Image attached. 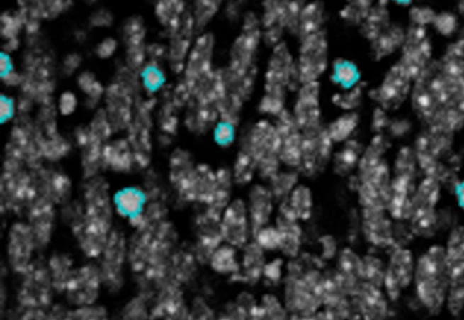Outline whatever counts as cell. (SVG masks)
Masks as SVG:
<instances>
[{
  "instance_id": "cell-8",
  "label": "cell",
  "mask_w": 464,
  "mask_h": 320,
  "mask_svg": "<svg viewBox=\"0 0 464 320\" xmlns=\"http://www.w3.org/2000/svg\"><path fill=\"white\" fill-rule=\"evenodd\" d=\"M349 156H352V158H354V156H356V154H354V153L349 152L347 153V158H349ZM343 159H345L346 163H347V165H353V163L356 162L354 160H346L345 153H344ZM354 159H356V158H354Z\"/></svg>"
},
{
  "instance_id": "cell-6",
  "label": "cell",
  "mask_w": 464,
  "mask_h": 320,
  "mask_svg": "<svg viewBox=\"0 0 464 320\" xmlns=\"http://www.w3.org/2000/svg\"><path fill=\"white\" fill-rule=\"evenodd\" d=\"M453 20L448 16H442L436 20V27L442 33H449L453 29Z\"/></svg>"
},
{
  "instance_id": "cell-5",
  "label": "cell",
  "mask_w": 464,
  "mask_h": 320,
  "mask_svg": "<svg viewBox=\"0 0 464 320\" xmlns=\"http://www.w3.org/2000/svg\"><path fill=\"white\" fill-rule=\"evenodd\" d=\"M231 139H232V130H231L230 126L221 125V126L218 127L217 132H216L217 143H221V145H227V143H230Z\"/></svg>"
},
{
  "instance_id": "cell-7",
  "label": "cell",
  "mask_w": 464,
  "mask_h": 320,
  "mask_svg": "<svg viewBox=\"0 0 464 320\" xmlns=\"http://www.w3.org/2000/svg\"><path fill=\"white\" fill-rule=\"evenodd\" d=\"M147 83L150 87L159 85V74H157V72H151L150 74H147Z\"/></svg>"
},
{
  "instance_id": "cell-3",
  "label": "cell",
  "mask_w": 464,
  "mask_h": 320,
  "mask_svg": "<svg viewBox=\"0 0 464 320\" xmlns=\"http://www.w3.org/2000/svg\"><path fill=\"white\" fill-rule=\"evenodd\" d=\"M258 241L265 248H276L281 245V234L278 231L267 228L260 232Z\"/></svg>"
},
{
  "instance_id": "cell-9",
  "label": "cell",
  "mask_w": 464,
  "mask_h": 320,
  "mask_svg": "<svg viewBox=\"0 0 464 320\" xmlns=\"http://www.w3.org/2000/svg\"><path fill=\"white\" fill-rule=\"evenodd\" d=\"M460 203L464 206V184L460 188Z\"/></svg>"
},
{
  "instance_id": "cell-2",
  "label": "cell",
  "mask_w": 464,
  "mask_h": 320,
  "mask_svg": "<svg viewBox=\"0 0 464 320\" xmlns=\"http://www.w3.org/2000/svg\"><path fill=\"white\" fill-rule=\"evenodd\" d=\"M258 196L259 197L256 198L253 202L252 216L253 219L258 221L259 225H264L271 212V203H269L268 194H266V191H260Z\"/></svg>"
},
{
  "instance_id": "cell-1",
  "label": "cell",
  "mask_w": 464,
  "mask_h": 320,
  "mask_svg": "<svg viewBox=\"0 0 464 320\" xmlns=\"http://www.w3.org/2000/svg\"><path fill=\"white\" fill-rule=\"evenodd\" d=\"M143 194L137 189H125L116 196V205L128 216H136L143 205Z\"/></svg>"
},
{
  "instance_id": "cell-4",
  "label": "cell",
  "mask_w": 464,
  "mask_h": 320,
  "mask_svg": "<svg viewBox=\"0 0 464 320\" xmlns=\"http://www.w3.org/2000/svg\"><path fill=\"white\" fill-rule=\"evenodd\" d=\"M76 109V97L71 92H65L61 98V110L63 114H72Z\"/></svg>"
}]
</instances>
